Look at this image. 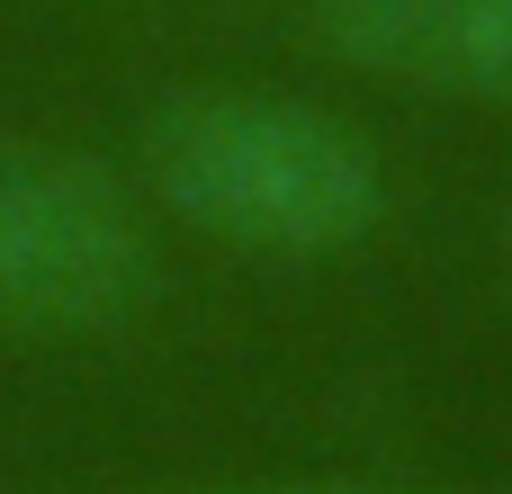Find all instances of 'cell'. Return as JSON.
I'll use <instances>...</instances> for the list:
<instances>
[{
  "label": "cell",
  "mask_w": 512,
  "mask_h": 494,
  "mask_svg": "<svg viewBox=\"0 0 512 494\" xmlns=\"http://www.w3.org/2000/svg\"><path fill=\"white\" fill-rule=\"evenodd\" d=\"M135 189L153 225L234 261H342L387 225L378 144L279 81H180L135 126Z\"/></svg>",
  "instance_id": "1"
},
{
  "label": "cell",
  "mask_w": 512,
  "mask_h": 494,
  "mask_svg": "<svg viewBox=\"0 0 512 494\" xmlns=\"http://www.w3.org/2000/svg\"><path fill=\"white\" fill-rule=\"evenodd\" d=\"M153 207L108 162L0 126V333L9 342H90L144 315L162 252Z\"/></svg>",
  "instance_id": "2"
},
{
  "label": "cell",
  "mask_w": 512,
  "mask_h": 494,
  "mask_svg": "<svg viewBox=\"0 0 512 494\" xmlns=\"http://www.w3.org/2000/svg\"><path fill=\"white\" fill-rule=\"evenodd\" d=\"M297 27L396 99L512 108V0H297Z\"/></svg>",
  "instance_id": "3"
},
{
  "label": "cell",
  "mask_w": 512,
  "mask_h": 494,
  "mask_svg": "<svg viewBox=\"0 0 512 494\" xmlns=\"http://www.w3.org/2000/svg\"><path fill=\"white\" fill-rule=\"evenodd\" d=\"M180 494H450V486H387V477H243V486H180Z\"/></svg>",
  "instance_id": "4"
}]
</instances>
